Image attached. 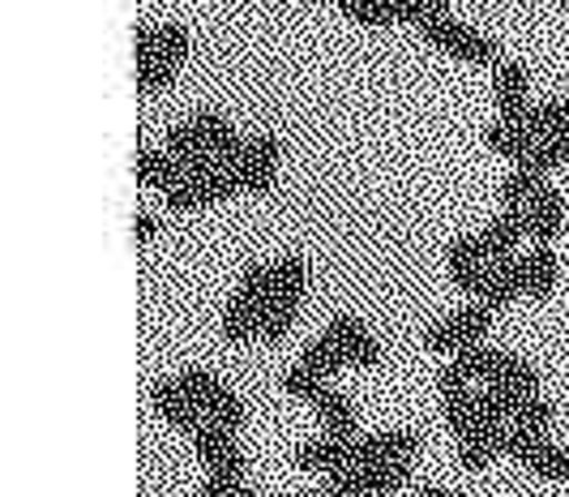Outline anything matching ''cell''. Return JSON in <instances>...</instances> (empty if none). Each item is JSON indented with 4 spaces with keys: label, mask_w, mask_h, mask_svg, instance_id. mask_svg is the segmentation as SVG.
<instances>
[{
    "label": "cell",
    "mask_w": 569,
    "mask_h": 497,
    "mask_svg": "<svg viewBox=\"0 0 569 497\" xmlns=\"http://www.w3.org/2000/svg\"><path fill=\"white\" fill-rule=\"evenodd\" d=\"M488 330H492V309L476 300V305H462V309H455L450 318H441V322L428 326L425 344L432 351H441V356H458L462 348L485 344Z\"/></svg>",
    "instance_id": "277c9868"
},
{
    "label": "cell",
    "mask_w": 569,
    "mask_h": 497,
    "mask_svg": "<svg viewBox=\"0 0 569 497\" xmlns=\"http://www.w3.org/2000/svg\"><path fill=\"white\" fill-rule=\"evenodd\" d=\"M326 335L339 344L342 356H347L351 365H360V369H372V365H381V344L372 339L369 326L360 322V318H351V314H339V318H330Z\"/></svg>",
    "instance_id": "7c38bea8"
},
{
    "label": "cell",
    "mask_w": 569,
    "mask_h": 497,
    "mask_svg": "<svg viewBox=\"0 0 569 497\" xmlns=\"http://www.w3.org/2000/svg\"><path fill=\"white\" fill-rule=\"evenodd\" d=\"M485 147L497 150V155H506V159H513V163H518L522 155H531V150L540 147V142H536V138H531V133H527V129H522L518 120L497 117L485 129Z\"/></svg>",
    "instance_id": "603a6c76"
},
{
    "label": "cell",
    "mask_w": 569,
    "mask_h": 497,
    "mask_svg": "<svg viewBox=\"0 0 569 497\" xmlns=\"http://www.w3.org/2000/svg\"><path fill=\"white\" fill-rule=\"evenodd\" d=\"M133 176L150 185V189H159V193H168L171 185H180V180H189L184 168H180V159H171L168 150H138V159H133Z\"/></svg>",
    "instance_id": "44dd1931"
},
{
    "label": "cell",
    "mask_w": 569,
    "mask_h": 497,
    "mask_svg": "<svg viewBox=\"0 0 569 497\" xmlns=\"http://www.w3.org/2000/svg\"><path fill=\"white\" fill-rule=\"evenodd\" d=\"M300 497H339V494H330V489H321V494H300Z\"/></svg>",
    "instance_id": "60d3db41"
},
{
    "label": "cell",
    "mask_w": 569,
    "mask_h": 497,
    "mask_svg": "<svg viewBox=\"0 0 569 497\" xmlns=\"http://www.w3.org/2000/svg\"><path fill=\"white\" fill-rule=\"evenodd\" d=\"M176 73H180L176 60H168V57L146 60V64H138V90H142V95H159V90H168L171 82H176Z\"/></svg>",
    "instance_id": "f546056e"
},
{
    "label": "cell",
    "mask_w": 569,
    "mask_h": 497,
    "mask_svg": "<svg viewBox=\"0 0 569 497\" xmlns=\"http://www.w3.org/2000/svg\"><path fill=\"white\" fill-rule=\"evenodd\" d=\"M356 441L360 438H330V434L305 441V446L296 450V468L321 471V476H330V471H339V468H351V464H356Z\"/></svg>",
    "instance_id": "9a60e30c"
},
{
    "label": "cell",
    "mask_w": 569,
    "mask_h": 497,
    "mask_svg": "<svg viewBox=\"0 0 569 497\" xmlns=\"http://www.w3.org/2000/svg\"><path fill=\"white\" fill-rule=\"evenodd\" d=\"M543 185H548L543 176L527 172V168H513V172L506 176V185H501V210H527Z\"/></svg>",
    "instance_id": "83f0119b"
},
{
    "label": "cell",
    "mask_w": 569,
    "mask_h": 497,
    "mask_svg": "<svg viewBox=\"0 0 569 497\" xmlns=\"http://www.w3.org/2000/svg\"><path fill=\"white\" fill-rule=\"evenodd\" d=\"M189 48H193V39H189V27H180V22H163V27H159V57H168V60H176V64H184Z\"/></svg>",
    "instance_id": "836d02e7"
},
{
    "label": "cell",
    "mask_w": 569,
    "mask_h": 497,
    "mask_svg": "<svg viewBox=\"0 0 569 497\" xmlns=\"http://www.w3.org/2000/svg\"><path fill=\"white\" fill-rule=\"evenodd\" d=\"M518 296H527V258H506V262H488V279L480 288V305H488L492 314L513 305Z\"/></svg>",
    "instance_id": "30bf717a"
},
{
    "label": "cell",
    "mask_w": 569,
    "mask_h": 497,
    "mask_svg": "<svg viewBox=\"0 0 569 497\" xmlns=\"http://www.w3.org/2000/svg\"><path fill=\"white\" fill-rule=\"evenodd\" d=\"M492 95H497V117L518 120L527 108H531V73L518 64V60H501L492 69Z\"/></svg>",
    "instance_id": "4fadbf2b"
},
{
    "label": "cell",
    "mask_w": 569,
    "mask_h": 497,
    "mask_svg": "<svg viewBox=\"0 0 569 497\" xmlns=\"http://www.w3.org/2000/svg\"><path fill=\"white\" fill-rule=\"evenodd\" d=\"M416 497H462V494H450V489H432V485H428V489H420Z\"/></svg>",
    "instance_id": "ab89813d"
},
{
    "label": "cell",
    "mask_w": 569,
    "mask_h": 497,
    "mask_svg": "<svg viewBox=\"0 0 569 497\" xmlns=\"http://www.w3.org/2000/svg\"><path fill=\"white\" fill-rule=\"evenodd\" d=\"M283 390L287 395H296V399H305V404H313L317 395L326 390V378L313 374L309 365H296V369H287L283 374Z\"/></svg>",
    "instance_id": "1f68e13d"
},
{
    "label": "cell",
    "mask_w": 569,
    "mask_h": 497,
    "mask_svg": "<svg viewBox=\"0 0 569 497\" xmlns=\"http://www.w3.org/2000/svg\"><path fill=\"white\" fill-rule=\"evenodd\" d=\"M561 279V262H557V249L552 245H536L527 254V296L531 300H548L552 288Z\"/></svg>",
    "instance_id": "cb8c5ba5"
},
{
    "label": "cell",
    "mask_w": 569,
    "mask_h": 497,
    "mask_svg": "<svg viewBox=\"0 0 569 497\" xmlns=\"http://www.w3.org/2000/svg\"><path fill=\"white\" fill-rule=\"evenodd\" d=\"M339 9L351 22H360V27H399V0H339Z\"/></svg>",
    "instance_id": "d4e9b609"
},
{
    "label": "cell",
    "mask_w": 569,
    "mask_h": 497,
    "mask_svg": "<svg viewBox=\"0 0 569 497\" xmlns=\"http://www.w3.org/2000/svg\"><path fill=\"white\" fill-rule=\"evenodd\" d=\"M266 305L270 300H249V296H231L223 309V339L228 344H261V322H266Z\"/></svg>",
    "instance_id": "e0dca14e"
},
{
    "label": "cell",
    "mask_w": 569,
    "mask_h": 497,
    "mask_svg": "<svg viewBox=\"0 0 569 497\" xmlns=\"http://www.w3.org/2000/svg\"><path fill=\"white\" fill-rule=\"evenodd\" d=\"M193 133H198L206 147L214 150L219 159H223V168H231L236 159H240V150H244V142L249 138H240L236 133V125H231L228 117H219V112H210V108H201V112H193V117L184 120Z\"/></svg>",
    "instance_id": "5bb4252c"
},
{
    "label": "cell",
    "mask_w": 569,
    "mask_h": 497,
    "mask_svg": "<svg viewBox=\"0 0 569 497\" xmlns=\"http://www.w3.org/2000/svg\"><path fill=\"white\" fill-rule=\"evenodd\" d=\"M527 215H531V240L552 245L561 236V223H566V198L552 185H543L540 193L531 198V206H527Z\"/></svg>",
    "instance_id": "d6986e66"
},
{
    "label": "cell",
    "mask_w": 569,
    "mask_h": 497,
    "mask_svg": "<svg viewBox=\"0 0 569 497\" xmlns=\"http://www.w3.org/2000/svg\"><path fill=\"white\" fill-rule=\"evenodd\" d=\"M300 365H309V369H313V374H321V378H335V374H342V369H347L351 360H347L339 344H335V339H330V335L321 330V335H317L313 344L305 348V356H300Z\"/></svg>",
    "instance_id": "484cf974"
},
{
    "label": "cell",
    "mask_w": 569,
    "mask_h": 497,
    "mask_svg": "<svg viewBox=\"0 0 569 497\" xmlns=\"http://www.w3.org/2000/svg\"><path fill=\"white\" fill-rule=\"evenodd\" d=\"M441 408H446V425L458 434H467L471 425H476V390H471V378L458 369L455 360L441 369Z\"/></svg>",
    "instance_id": "9c48e42d"
},
{
    "label": "cell",
    "mask_w": 569,
    "mask_h": 497,
    "mask_svg": "<svg viewBox=\"0 0 569 497\" xmlns=\"http://www.w3.org/2000/svg\"><path fill=\"white\" fill-rule=\"evenodd\" d=\"M240 429H231V425H219V420H201V429L193 434V450H198V459L206 464V476H219V480H244V471H249V459H244V450H240V438H236Z\"/></svg>",
    "instance_id": "7a4b0ae2"
},
{
    "label": "cell",
    "mask_w": 569,
    "mask_h": 497,
    "mask_svg": "<svg viewBox=\"0 0 569 497\" xmlns=\"http://www.w3.org/2000/svg\"><path fill=\"white\" fill-rule=\"evenodd\" d=\"M420 34H425L432 48H441L446 57L462 60V64H480V69H497V64H501V48H497V39H488V34H480V30L462 27V22L450 18V13L425 22Z\"/></svg>",
    "instance_id": "6da1fadb"
},
{
    "label": "cell",
    "mask_w": 569,
    "mask_h": 497,
    "mask_svg": "<svg viewBox=\"0 0 569 497\" xmlns=\"http://www.w3.org/2000/svg\"><path fill=\"white\" fill-rule=\"evenodd\" d=\"M236 193H244V189H240V176L231 172V168H219L214 176L171 185L168 193H163V202H168V210H201V206L231 202Z\"/></svg>",
    "instance_id": "8992f818"
},
{
    "label": "cell",
    "mask_w": 569,
    "mask_h": 497,
    "mask_svg": "<svg viewBox=\"0 0 569 497\" xmlns=\"http://www.w3.org/2000/svg\"><path fill=\"white\" fill-rule=\"evenodd\" d=\"M425 450V438L416 429H386V434H360L356 464H386V459H416Z\"/></svg>",
    "instance_id": "8fae6325"
},
{
    "label": "cell",
    "mask_w": 569,
    "mask_h": 497,
    "mask_svg": "<svg viewBox=\"0 0 569 497\" xmlns=\"http://www.w3.org/2000/svg\"><path fill=\"white\" fill-rule=\"evenodd\" d=\"M543 108V138L548 133H566L569 129V103L566 99H548V103H540Z\"/></svg>",
    "instance_id": "d590c367"
},
{
    "label": "cell",
    "mask_w": 569,
    "mask_h": 497,
    "mask_svg": "<svg viewBox=\"0 0 569 497\" xmlns=\"http://www.w3.org/2000/svg\"><path fill=\"white\" fill-rule=\"evenodd\" d=\"M279 159H283V147L274 133H257L244 142L240 159L231 163V172L240 176V189L244 193H270L274 180H279Z\"/></svg>",
    "instance_id": "5b68a950"
},
{
    "label": "cell",
    "mask_w": 569,
    "mask_h": 497,
    "mask_svg": "<svg viewBox=\"0 0 569 497\" xmlns=\"http://www.w3.org/2000/svg\"><path fill=\"white\" fill-rule=\"evenodd\" d=\"M154 57H159V27H138L133 30V60L146 64Z\"/></svg>",
    "instance_id": "8d00e7d4"
},
{
    "label": "cell",
    "mask_w": 569,
    "mask_h": 497,
    "mask_svg": "<svg viewBox=\"0 0 569 497\" xmlns=\"http://www.w3.org/2000/svg\"><path fill=\"white\" fill-rule=\"evenodd\" d=\"M446 270H450L458 292L480 296V288H485V279H488V258H485V249H480V236H458V240H450V249H446Z\"/></svg>",
    "instance_id": "ba28073f"
},
{
    "label": "cell",
    "mask_w": 569,
    "mask_h": 497,
    "mask_svg": "<svg viewBox=\"0 0 569 497\" xmlns=\"http://www.w3.org/2000/svg\"><path fill=\"white\" fill-rule=\"evenodd\" d=\"M309 408L321 416V425H326L330 438H360V416H356V404H351L347 395H339V390L326 386Z\"/></svg>",
    "instance_id": "ac0fdd59"
},
{
    "label": "cell",
    "mask_w": 569,
    "mask_h": 497,
    "mask_svg": "<svg viewBox=\"0 0 569 497\" xmlns=\"http://www.w3.org/2000/svg\"><path fill=\"white\" fill-rule=\"evenodd\" d=\"M458 369L480 386H497L501 381V369H506V351L488 348V344H476V348H462L458 356H450Z\"/></svg>",
    "instance_id": "7402d4cb"
},
{
    "label": "cell",
    "mask_w": 569,
    "mask_h": 497,
    "mask_svg": "<svg viewBox=\"0 0 569 497\" xmlns=\"http://www.w3.org/2000/svg\"><path fill=\"white\" fill-rule=\"evenodd\" d=\"M305 288H309V262H305V258L270 262V300H274V305H296V309H300Z\"/></svg>",
    "instance_id": "ffe728a7"
},
{
    "label": "cell",
    "mask_w": 569,
    "mask_h": 497,
    "mask_svg": "<svg viewBox=\"0 0 569 497\" xmlns=\"http://www.w3.org/2000/svg\"><path fill=\"white\" fill-rule=\"evenodd\" d=\"M450 0H399V27H425L432 18H446Z\"/></svg>",
    "instance_id": "4dcf8cb0"
},
{
    "label": "cell",
    "mask_w": 569,
    "mask_h": 497,
    "mask_svg": "<svg viewBox=\"0 0 569 497\" xmlns=\"http://www.w3.org/2000/svg\"><path fill=\"white\" fill-rule=\"evenodd\" d=\"M497 386H506L513 395H540V369H536L527 356L506 351V369H501V381H497Z\"/></svg>",
    "instance_id": "f1b7e54d"
},
{
    "label": "cell",
    "mask_w": 569,
    "mask_h": 497,
    "mask_svg": "<svg viewBox=\"0 0 569 497\" xmlns=\"http://www.w3.org/2000/svg\"><path fill=\"white\" fill-rule=\"evenodd\" d=\"M150 408L159 411L163 420H168L176 434H198L201 429V420H206V411L198 408V399L180 386V378H163V381H154L150 386Z\"/></svg>",
    "instance_id": "52a82bcc"
},
{
    "label": "cell",
    "mask_w": 569,
    "mask_h": 497,
    "mask_svg": "<svg viewBox=\"0 0 569 497\" xmlns=\"http://www.w3.org/2000/svg\"><path fill=\"white\" fill-rule=\"evenodd\" d=\"M480 236V249H485L488 262H506L513 258V249H518V240L522 236H531V215L527 210H501V219H492Z\"/></svg>",
    "instance_id": "2e32d148"
},
{
    "label": "cell",
    "mask_w": 569,
    "mask_h": 497,
    "mask_svg": "<svg viewBox=\"0 0 569 497\" xmlns=\"http://www.w3.org/2000/svg\"><path fill=\"white\" fill-rule=\"evenodd\" d=\"M561 9H566V13H569V0H561Z\"/></svg>",
    "instance_id": "b9f144b4"
},
{
    "label": "cell",
    "mask_w": 569,
    "mask_h": 497,
    "mask_svg": "<svg viewBox=\"0 0 569 497\" xmlns=\"http://www.w3.org/2000/svg\"><path fill=\"white\" fill-rule=\"evenodd\" d=\"M180 386L198 399V408L210 416V420H219V425H231V429H244V420H249V408H244V399L231 390L228 381H219L210 369H201V365H189L184 374H180Z\"/></svg>",
    "instance_id": "3957f363"
},
{
    "label": "cell",
    "mask_w": 569,
    "mask_h": 497,
    "mask_svg": "<svg viewBox=\"0 0 569 497\" xmlns=\"http://www.w3.org/2000/svg\"><path fill=\"white\" fill-rule=\"evenodd\" d=\"M543 150L557 159V168H566L569 163V129L566 133H548V138H543Z\"/></svg>",
    "instance_id": "f35d334b"
},
{
    "label": "cell",
    "mask_w": 569,
    "mask_h": 497,
    "mask_svg": "<svg viewBox=\"0 0 569 497\" xmlns=\"http://www.w3.org/2000/svg\"><path fill=\"white\" fill-rule=\"evenodd\" d=\"M296 314H300L296 305H274L270 300L266 305V322H261V344H279L287 330L296 326Z\"/></svg>",
    "instance_id": "d6a6232c"
},
{
    "label": "cell",
    "mask_w": 569,
    "mask_h": 497,
    "mask_svg": "<svg viewBox=\"0 0 569 497\" xmlns=\"http://www.w3.org/2000/svg\"><path fill=\"white\" fill-rule=\"evenodd\" d=\"M154 236H159V219H154L150 210H138V215H133V240L146 245V240H154Z\"/></svg>",
    "instance_id": "74e56055"
},
{
    "label": "cell",
    "mask_w": 569,
    "mask_h": 497,
    "mask_svg": "<svg viewBox=\"0 0 569 497\" xmlns=\"http://www.w3.org/2000/svg\"><path fill=\"white\" fill-rule=\"evenodd\" d=\"M411 464H416V459H386V464H360V468H365V480H369V497H386V494H395L399 485H407V476H411Z\"/></svg>",
    "instance_id": "4316f807"
},
{
    "label": "cell",
    "mask_w": 569,
    "mask_h": 497,
    "mask_svg": "<svg viewBox=\"0 0 569 497\" xmlns=\"http://www.w3.org/2000/svg\"><path fill=\"white\" fill-rule=\"evenodd\" d=\"M201 497H261L257 489H249L244 480H219V476H206Z\"/></svg>",
    "instance_id": "e575fe53"
},
{
    "label": "cell",
    "mask_w": 569,
    "mask_h": 497,
    "mask_svg": "<svg viewBox=\"0 0 569 497\" xmlns=\"http://www.w3.org/2000/svg\"><path fill=\"white\" fill-rule=\"evenodd\" d=\"M198 497H201V494H198Z\"/></svg>",
    "instance_id": "7bdbcfd3"
}]
</instances>
